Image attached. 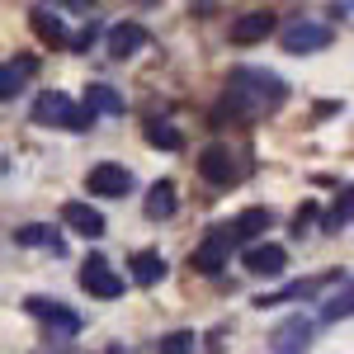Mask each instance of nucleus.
Segmentation results:
<instances>
[{
  "label": "nucleus",
  "mask_w": 354,
  "mask_h": 354,
  "mask_svg": "<svg viewBox=\"0 0 354 354\" xmlns=\"http://www.w3.org/2000/svg\"><path fill=\"white\" fill-rule=\"evenodd\" d=\"M307 340H312V322H307V317H293V322L274 326L270 350L274 354H302V350H307Z\"/></svg>",
  "instance_id": "10"
},
{
  "label": "nucleus",
  "mask_w": 354,
  "mask_h": 354,
  "mask_svg": "<svg viewBox=\"0 0 354 354\" xmlns=\"http://www.w3.org/2000/svg\"><path fill=\"white\" fill-rule=\"evenodd\" d=\"M345 317H354V283H345L335 298L322 302V312H317V322L322 326H335V322H345Z\"/></svg>",
  "instance_id": "19"
},
{
  "label": "nucleus",
  "mask_w": 354,
  "mask_h": 354,
  "mask_svg": "<svg viewBox=\"0 0 354 354\" xmlns=\"http://www.w3.org/2000/svg\"><path fill=\"white\" fill-rule=\"evenodd\" d=\"M62 218H66L71 232H81V236H90V241H95V236H104V218H100L90 203H66V208H62Z\"/></svg>",
  "instance_id": "14"
},
{
  "label": "nucleus",
  "mask_w": 354,
  "mask_h": 354,
  "mask_svg": "<svg viewBox=\"0 0 354 354\" xmlns=\"http://www.w3.org/2000/svg\"><path fill=\"white\" fill-rule=\"evenodd\" d=\"M175 208H180L175 185H170V180H156V185L147 189V218H151V222H165V218H175Z\"/></svg>",
  "instance_id": "13"
},
{
  "label": "nucleus",
  "mask_w": 354,
  "mask_h": 354,
  "mask_svg": "<svg viewBox=\"0 0 354 354\" xmlns=\"http://www.w3.org/2000/svg\"><path fill=\"white\" fill-rule=\"evenodd\" d=\"M350 218H354V189H345L340 194V208L326 218V227H340V222H350Z\"/></svg>",
  "instance_id": "24"
},
{
  "label": "nucleus",
  "mask_w": 354,
  "mask_h": 354,
  "mask_svg": "<svg viewBox=\"0 0 354 354\" xmlns=\"http://www.w3.org/2000/svg\"><path fill=\"white\" fill-rule=\"evenodd\" d=\"M147 48V28L142 24H133V19H123V24H113L109 28V57H133V53H142Z\"/></svg>",
  "instance_id": "12"
},
{
  "label": "nucleus",
  "mask_w": 354,
  "mask_h": 354,
  "mask_svg": "<svg viewBox=\"0 0 354 354\" xmlns=\"http://www.w3.org/2000/svg\"><path fill=\"white\" fill-rule=\"evenodd\" d=\"M147 142H151L156 151H180V133H175L165 118H151V123H147Z\"/></svg>",
  "instance_id": "21"
},
{
  "label": "nucleus",
  "mask_w": 354,
  "mask_h": 354,
  "mask_svg": "<svg viewBox=\"0 0 354 354\" xmlns=\"http://www.w3.org/2000/svg\"><path fill=\"white\" fill-rule=\"evenodd\" d=\"M189 350H194L189 330H175V335H165V340H161V354H189Z\"/></svg>",
  "instance_id": "23"
},
{
  "label": "nucleus",
  "mask_w": 354,
  "mask_h": 354,
  "mask_svg": "<svg viewBox=\"0 0 354 354\" xmlns=\"http://www.w3.org/2000/svg\"><path fill=\"white\" fill-rule=\"evenodd\" d=\"M288 100V85L270 76V71H260V66H236L232 76H227V109L236 113H270L274 104H283Z\"/></svg>",
  "instance_id": "1"
},
{
  "label": "nucleus",
  "mask_w": 354,
  "mask_h": 354,
  "mask_svg": "<svg viewBox=\"0 0 354 354\" xmlns=\"http://www.w3.org/2000/svg\"><path fill=\"white\" fill-rule=\"evenodd\" d=\"M128 279H133V283H161L165 260L156 255V250H137L133 260H128Z\"/></svg>",
  "instance_id": "16"
},
{
  "label": "nucleus",
  "mask_w": 354,
  "mask_h": 354,
  "mask_svg": "<svg viewBox=\"0 0 354 354\" xmlns=\"http://www.w3.org/2000/svg\"><path fill=\"white\" fill-rule=\"evenodd\" d=\"M85 189L100 194V198H123V194L133 189V170L118 161H100L90 175H85Z\"/></svg>",
  "instance_id": "5"
},
{
  "label": "nucleus",
  "mask_w": 354,
  "mask_h": 354,
  "mask_svg": "<svg viewBox=\"0 0 354 354\" xmlns=\"http://www.w3.org/2000/svg\"><path fill=\"white\" fill-rule=\"evenodd\" d=\"M15 241L19 245H48V250L62 255V236H57V227H48V222H24V227H15Z\"/></svg>",
  "instance_id": "18"
},
{
  "label": "nucleus",
  "mask_w": 354,
  "mask_h": 354,
  "mask_svg": "<svg viewBox=\"0 0 354 354\" xmlns=\"http://www.w3.org/2000/svg\"><path fill=\"white\" fill-rule=\"evenodd\" d=\"M85 109L95 113V118H100V113L118 118V113L128 109V104H123V95H118L113 85H85Z\"/></svg>",
  "instance_id": "15"
},
{
  "label": "nucleus",
  "mask_w": 354,
  "mask_h": 354,
  "mask_svg": "<svg viewBox=\"0 0 354 354\" xmlns=\"http://www.w3.org/2000/svg\"><path fill=\"white\" fill-rule=\"evenodd\" d=\"M283 265H288V250L279 241H260L245 250V270L250 274H283Z\"/></svg>",
  "instance_id": "11"
},
{
  "label": "nucleus",
  "mask_w": 354,
  "mask_h": 354,
  "mask_svg": "<svg viewBox=\"0 0 354 354\" xmlns=\"http://www.w3.org/2000/svg\"><path fill=\"white\" fill-rule=\"evenodd\" d=\"M24 312L38 317L43 326L62 330V335H76V330H81V317H76L66 302H57V298H24Z\"/></svg>",
  "instance_id": "6"
},
{
  "label": "nucleus",
  "mask_w": 354,
  "mask_h": 354,
  "mask_svg": "<svg viewBox=\"0 0 354 354\" xmlns=\"http://www.w3.org/2000/svg\"><path fill=\"white\" fill-rule=\"evenodd\" d=\"M274 33V15H265V10H260V15H245V19H236V24H232V43H260V38H270Z\"/></svg>",
  "instance_id": "17"
},
{
  "label": "nucleus",
  "mask_w": 354,
  "mask_h": 354,
  "mask_svg": "<svg viewBox=\"0 0 354 354\" xmlns=\"http://www.w3.org/2000/svg\"><path fill=\"white\" fill-rule=\"evenodd\" d=\"M265 227H270V213H265V208H250V213H241V218L232 222V232L245 236V241H250V236H260Z\"/></svg>",
  "instance_id": "22"
},
{
  "label": "nucleus",
  "mask_w": 354,
  "mask_h": 354,
  "mask_svg": "<svg viewBox=\"0 0 354 354\" xmlns=\"http://www.w3.org/2000/svg\"><path fill=\"white\" fill-rule=\"evenodd\" d=\"M33 123H43V128H71V133H85V128L95 123V113L85 109V104H71L62 90H43V95H38V104H33Z\"/></svg>",
  "instance_id": "2"
},
{
  "label": "nucleus",
  "mask_w": 354,
  "mask_h": 354,
  "mask_svg": "<svg viewBox=\"0 0 354 354\" xmlns=\"http://www.w3.org/2000/svg\"><path fill=\"white\" fill-rule=\"evenodd\" d=\"M81 288L90 293V298H100V302H113V298H123L128 283L104 265V255H90V260L81 265Z\"/></svg>",
  "instance_id": "4"
},
{
  "label": "nucleus",
  "mask_w": 354,
  "mask_h": 354,
  "mask_svg": "<svg viewBox=\"0 0 354 354\" xmlns=\"http://www.w3.org/2000/svg\"><path fill=\"white\" fill-rule=\"evenodd\" d=\"M95 33H100V24L81 28V33H76V43H71V48H76V53H85V48H90V43H95Z\"/></svg>",
  "instance_id": "25"
},
{
  "label": "nucleus",
  "mask_w": 354,
  "mask_h": 354,
  "mask_svg": "<svg viewBox=\"0 0 354 354\" xmlns=\"http://www.w3.org/2000/svg\"><path fill=\"white\" fill-rule=\"evenodd\" d=\"M28 76H33V62H5V71H0V100H15Z\"/></svg>",
  "instance_id": "20"
},
{
  "label": "nucleus",
  "mask_w": 354,
  "mask_h": 354,
  "mask_svg": "<svg viewBox=\"0 0 354 354\" xmlns=\"http://www.w3.org/2000/svg\"><path fill=\"white\" fill-rule=\"evenodd\" d=\"M232 236H236L232 227H218V232H208V236H203V245L194 250L189 265H194L198 274H218L222 265H227V255H232Z\"/></svg>",
  "instance_id": "7"
},
{
  "label": "nucleus",
  "mask_w": 354,
  "mask_h": 354,
  "mask_svg": "<svg viewBox=\"0 0 354 354\" xmlns=\"http://www.w3.org/2000/svg\"><path fill=\"white\" fill-rule=\"evenodd\" d=\"M198 170H203L208 185H236V180H241V165H236V156H232L227 147H208V151L198 156Z\"/></svg>",
  "instance_id": "9"
},
{
  "label": "nucleus",
  "mask_w": 354,
  "mask_h": 354,
  "mask_svg": "<svg viewBox=\"0 0 354 354\" xmlns=\"http://www.w3.org/2000/svg\"><path fill=\"white\" fill-rule=\"evenodd\" d=\"M279 43H283V53H293V57H312L322 48H330V28L317 24V19H293V24H283Z\"/></svg>",
  "instance_id": "3"
},
{
  "label": "nucleus",
  "mask_w": 354,
  "mask_h": 354,
  "mask_svg": "<svg viewBox=\"0 0 354 354\" xmlns=\"http://www.w3.org/2000/svg\"><path fill=\"white\" fill-rule=\"evenodd\" d=\"M28 28H33L48 48H71V43H76V38L66 33V24H62V15L48 10V5H33V10H28Z\"/></svg>",
  "instance_id": "8"
}]
</instances>
